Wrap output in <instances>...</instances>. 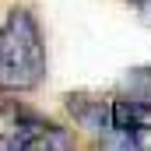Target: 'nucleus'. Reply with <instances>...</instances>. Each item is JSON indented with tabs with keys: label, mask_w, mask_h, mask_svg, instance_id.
<instances>
[{
	"label": "nucleus",
	"mask_w": 151,
	"mask_h": 151,
	"mask_svg": "<svg viewBox=\"0 0 151 151\" xmlns=\"http://www.w3.org/2000/svg\"><path fill=\"white\" fill-rule=\"evenodd\" d=\"M74 148V134H67L60 123L39 109L0 99V151H67Z\"/></svg>",
	"instance_id": "obj_2"
},
{
	"label": "nucleus",
	"mask_w": 151,
	"mask_h": 151,
	"mask_svg": "<svg viewBox=\"0 0 151 151\" xmlns=\"http://www.w3.org/2000/svg\"><path fill=\"white\" fill-rule=\"evenodd\" d=\"M46 39L28 7H11L0 25V91L25 95L46 81Z\"/></svg>",
	"instance_id": "obj_1"
},
{
	"label": "nucleus",
	"mask_w": 151,
	"mask_h": 151,
	"mask_svg": "<svg viewBox=\"0 0 151 151\" xmlns=\"http://www.w3.org/2000/svg\"><path fill=\"white\" fill-rule=\"evenodd\" d=\"M119 95L123 99H134L141 106H151V63L148 67H134L130 74L119 81Z\"/></svg>",
	"instance_id": "obj_3"
},
{
	"label": "nucleus",
	"mask_w": 151,
	"mask_h": 151,
	"mask_svg": "<svg viewBox=\"0 0 151 151\" xmlns=\"http://www.w3.org/2000/svg\"><path fill=\"white\" fill-rule=\"evenodd\" d=\"M123 4H127V7L144 21V25H151V0H123Z\"/></svg>",
	"instance_id": "obj_4"
}]
</instances>
